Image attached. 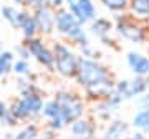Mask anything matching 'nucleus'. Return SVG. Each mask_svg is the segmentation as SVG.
Listing matches in <instances>:
<instances>
[{
    "mask_svg": "<svg viewBox=\"0 0 149 139\" xmlns=\"http://www.w3.org/2000/svg\"><path fill=\"white\" fill-rule=\"evenodd\" d=\"M126 65L134 76H148L149 75V56L139 51H128L126 53Z\"/></svg>",
    "mask_w": 149,
    "mask_h": 139,
    "instance_id": "nucleus-11",
    "label": "nucleus"
},
{
    "mask_svg": "<svg viewBox=\"0 0 149 139\" xmlns=\"http://www.w3.org/2000/svg\"><path fill=\"white\" fill-rule=\"evenodd\" d=\"M23 43L27 45L28 51H30V56H32L40 66H43L47 71L55 73L53 50H52V45H48L45 38L40 37V35H37V37H33V38L23 40Z\"/></svg>",
    "mask_w": 149,
    "mask_h": 139,
    "instance_id": "nucleus-7",
    "label": "nucleus"
},
{
    "mask_svg": "<svg viewBox=\"0 0 149 139\" xmlns=\"http://www.w3.org/2000/svg\"><path fill=\"white\" fill-rule=\"evenodd\" d=\"M15 53H17V56H18L20 60H30V51H28V48H27L25 43H20V45L17 47Z\"/></svg>",
    "mask_w": 149,
    "mask_h": 139,
    "instance_id": "nucleus-30",
    "label": "nucleus"
},
{
    "mask_svg": "<svg viewBox=\"0 0 149 139\" xmlns=\"http://www.w3.org/2000/svg\"><path fill=\"white\" fill-rule=\"evenodd\" d=\"M113 30H114V23L108 17H96L93 22H90V33L98 40L109 37Z\"/></svg>",
    "mask_w": 149,
    "mask_h": 139,
    "instance_id": "nucleus-14",
    "label": "nucleus"
},
{
    "mask_svg": "<svg viewBox=\"0 0 149 139\" xmlns=\"http://www.w3.org/2000/svg\"><path fill=\"white\" fill-rule=\"evenodd\" d=\"M52 50L55 58V73L65 80H73L78 70L80 53H76L71 45L65 40H53Z\"/></svg>",
    "mask_w": 149,
    "mask_h": 139,
    "instance_id": "nucleus-5",
    "label": "nucleus"
},
{
    "mask_svg": "<svg viewBox=\"0 0 149 139\" xmlns=\"http://www.w3.org/2000/svg\"><path fill=\"white\" fill-rule=\"evenodd\" d=\"M104 103H106L108 108H109V109H111V113L114 114V113H116L118 109L121 108L123 103H124V98H123L121 95H118L116 91H113L111 95H109V96H108L106 99H104Z\"/></svg>",
    "mask_w": 149,
    "mask_h": 139,
    "instance_id": "nucleus-27",
    "label": "nucleus"
},
{
    "mask_svg": "<svg viewBox=\"0 0 149 139\" xmlns=\"http://www.w3.org/2000/svg\"><path fill=\"white\" fill-rule=\"evenodd\" d=\"M53 99L60 106L61 118H63L66 128L71 123H74L76 119H80L88 114V103L83 98V95L78 93V91L63 88V90H58L55 93Z\"/></svg>",
    "mask_w": 149,
    "mask_h": 139,
    "instance_id": "nucleus-4",
    "label": "nucleus"
},
{
    "mask_svg": "<svg viewBox=\"0 0 149 139\" xmlns=\"http://www.w3.org/2000/svg\"><path fill=\"white\" fill-rule=\"evenodd\" d=\"M33 18L37 23L38 35L43 38L52 37L55 33V10L52 7H45V8H38L33 10Z\"/></svg>",
    "mask_w": 149,
    "mask_h": 139,
    "instance_id": "nucleus-9",
    "label": "nucleus"
},
{
    "mask_svg": "<svg viewBox=\"0 0 149 139\" xmlns=\"http://www.w3.org/2000/svg\"><path fill=\"white\" fill-rule=\"evenodd\" d=\"M80 56H83V58H91V60H98V61H101V58H103L101 51L95 50L93 47H91V45L80 48Z\"/></svg>",
    "mask_w": 149,
    "mask_h": 139,
    "instance_id": "nucleus-28",
    "label": "nucleus"
},
{
    "mask_svg": "<svg viewBox=\"0 0 149 139\" xmlns=\"http://www.w3.org/2000/svg\"><path fill=\"white\" fill-rule=\"evenodd\" d=\"M129 123L123 121V119H111L106 124V128L103 131V136H100L101 139H126V136L129 134Z\"/></svg>",
    "mask_w": 149,
    "mask_h": 139,
    "instance_id": "nucleus-13",
    "label": "nucleus"
},
{
    "mask_svg": "<svg viewBox=\"0 0 149 139\" xmlns=\"http://www.w3.org/2000/svg\"><path fill=\"white\" fill-rule=\"evenodd\" d=\"M13 3H17V5H20V7H23V0H12Z\"/></svg>",
    "mask_w": 149,
    "mask_h": 139,
    "instance_id": "nucleus-35",
    "label": "nucleus"
},
{
    "mask_svg": "<svg viewBox=\"0 0 149 139\" xmlns=\"http://www.w3.org/2000/svg\"><path fill=\"white\" fill-rule=\"evenodd\" d=\"M93 139H101V138H100V136H96V138H93Z\"/></svg>",
    "mask_w": 149,
    "mask_h": 139,
    "instance_id": "nucleus-39",
    "label": "nucleus"
},
{
    "mask_svg": "<svg viewBox=\"0 0 149 139\" xmlns=\"http://www.w3.org/2000/svg\"><path fill=\"white\" fill-rule=\"evenodd\" d=\"M109 78H114V75L109 70V66H106L103 61L80 56L78 70H76V75L73 78V81L76 83L78 88L86 90V88H91V86L103 83Z\"/></svg>",
    "mask_w": 149,
    "mask_h": 139,
    "instance_id": "nucleus-3",
    "label": "nucleus"
},
{
    "mask_svg": "<svg viewBox=\"0 0 149 139\" xmlns=\"http://www.w3.org/2000/svg\"><path fill=\"white\" fill-rule=\"evenodd\" d=\"M101 3L108 12L111 13H124L128 12V7H129V0H100Z\"/></svg>",
    "mask_w": 149,
    "mask_h": 139,
    "instance_id": "nucleus-25",
    "label": "nucleus"
},
{
    "mask_svg": "<svg viewBox=\"0 0 149 139\" xmlns=\"http://www.w3.org/2000/svg\"><path fill=\"white\" fill-rule=\"evenodd\" d=\"M146 83H148V91H149V75L146 76Z\"/></svg>",
    "mask_w": 149,
    "mask_h": 139,
    "instance_id": "nucleus-37",
    "label": "nucleus"
},
{
    "mask_svg": "<svg viewBox=\"0 0 149 139\" xmlns=\"http://www.w3.org/2000/svg\"><path fill=\"white\" fill-rule=\"evenodd\" d=\"M70 129V139H93L96 138V129L98 124L90 114L76 119L74 123L68 126Z\"/></svg>",
    "mask_w": 149,
    "mask_h": 139,
    "instance_id": "nucleus-8",
    "label": "nucleus"
},
{
    "mask_svg": "<svg viewBox=\"0 0 149 139\" xmlns=\"http://www.w3.org/2000/svg\"><path fill=\"white\" fill-rule=\"evenodd\" d=\"M83 27L85 25H81L76 20V17L73 13H70L66 8L55 10V32L70 45H74L78 48L91 45L90 35Z\"/></svg>",
    "mask_w": 149,
    "mask_h": 139,
    "instance_id": "nucleus-2",
    "label": "nucleus"
},
{
    "mask_svg": "<svg viewBox=\"0 0 149 139\" xmlns=\"http://www.w3.org/2000/svg\"><path fill=\"white\" fill-rule=\"evenodd\" d=\"M148 91V83H146V76H134L133 80H129V88L128 95H126V101L134 99V98L143 96Z\"/></svg>",
    "mask_w": 149,
    "mask_h": 139,
    "instance_id": "nucleus-17",
    "label": "nucleus"
},
{
    "mask_svg": "<svg viewBox=\"0 0 149 139\" xmlns=\"http://www.w3.org/2000/svg\"><path fill=\"white\" fill-rule=\"evenodd\" d=\"M43 104H45L43 90L37 83H32V86L25 93H22L17 99H13L8 106L12 114L20 123H40Z\"/></svg>",
    "mask_w": 149,
    "mask_h": 139,
    "instance_id": "nucleus-1",
    "label": "nucleus"
},
{
    "mask_svg": "<svg viewBox=\"0 0 149 139\" xmlns=\"http://www.w3.org/2000/svg\"><path fill=\"white\" fill-rule=\"evenodd\" d=\"M50 7H52L53 10L65 8V0H50Z\"/></svg>",
    "mask_w": 149,
    "mask_h": 139,
    "instance_id": "nucleus-33",
    "label": "nucleus"
},
{
    "mask_svg": "<svg viewBox=\"0 0 149 139\" xmlns=\"http://www.w3.org/2000/svg\"><path fill=\"white\" fill-rule=\"evenodd\" d=\"M128 13L143 23H149V0H129Z\"/></svg>",
    "mask_w": 149,
    "mask_h": 139,
    "instance_id": "nucleus-15",
    "label": "nucleus"
},
{
    "mask_svg": "<svg viewBox=\"0 0 149 139\" xmlns=\"http://www.w3.org/2000/svg\"><path fill=\"white\" fill-rule=\"evenodd\" d=\"M100 42H101L103 45H106V47H109V48L119 50V47H118V45H116L118 42H116V40H113V38H111V35H109V37H104V38H101Z\"/></svg>",
    "mask_w": 149,
    "mask_h": 139,
    "instance_id": "nucleus-32",
    "label": "nucleus"
},
{
    "mask_svg": "<svg viewBox=\"0 0 149 139\" xmlns=\"http://www.w3.org/2000/svg\"><path fill=\"white\" fill-rule=\"evenodd\" d=\"M38 139H58V133H55V131H52V129H42L40 131V136H38Z\"/></svg>",
    "mask_w": 149,
    "mask_h": 139,
    "instance_id": "nucleus-31",
    "label": "nucleus"
},
{
    "mask_svg": "<svg viewBox=\"0 0 149 139\" xmlns=\"http://www.w3.org/2000/svg\"><path fill=\"white\" fill-rule=\"evenodd\" d=\"M42 118L45 119V121H52V119H63V118H61L60 106L56 104V101H55L53 98L45 101L43 109H42Z\"/></svg>",
    "mask_w": 149,
    "mask_h": 139,
    "instance_id": "nucleus-22",
    "label": "nucleus"
},
{
    "mask_svg": "<svg viewBox=\"0 0 149 139\" xmlns=\"http://www.w3.org/2000/svg\"><path fill=\"white\" fill-rule=\"evenodd\" d=\"M131 126L138 131H143L144 134H149V109H138L133 116Z\"/></svg>",
    "mask_w": 149,
    "mask_h": 139,
    "instance_id": "nucleus-19",
    "label": "nucleus"
},
{
    "mask_svg": "<svg viewBox=\"0 0 149 139\" xmlns=\"http://www.w3.org/2000/svg\"><path fill=\"white\" fill-rule=\"evenodd\" d=\"M78 2V7H80V12L83 18L86 20V23L93 22L98 15V10H96V5H95V0H76Z\"/></svg>",
    "mask_w": 149,
    "mask_h": 139,
    "instance_id": "nucleus-23",
    "label": "nucleus"
},
{
    "mask_svg": "<svg viewBox=\"0 0 149 139\" xmlns=\"http://www.w3.org/2000/svg\"><path fill=\"white\" fill-rule=\"evenodd\" d=\"M12 73L17 76H28L32 73V66L28 63V60H20L15 58L13 61V68H12Z\"/></svg>",
    "mask_w": 149,
    "mask_h": 139,
    "instance_id": "nucleus-26",
    "label": "nucleus"
},
{
    "mask_svg": "<svg viewBox=\"0 0 149 139\" xmlns=\"http://www.w3.org/2000/svg\"><path fill=\"white\" fill-rule=\"evenodd\" d=\"M91 109H88L90 111V116L95 121H100V123H109L113 119V113L111 109L108 108V104L104 101H98V103H93V104H90Z\"/></svg>",
    "mask_w": 149,
    "mask_h": 139,
    "instance_id": "nucleus-16",
    "label": "nucleus"
},
{
    "mask_svg": "<svg viewBox=\"0 0 149 139\" xmlns=\"http://www.w3.org/2000/svg\"><path fill=\"white\" fill-rule=\"evenodd\" d=\"M2 50H3V47H2V42H0V51H2Z\"/></svg>",
    "mask_w": 149,
    "mask_h": 139,
    "instance_id": "nucleus-38",
    "label": "nucleus"
},
{
    "mask_svg": "<svg viewBox=\"0 0 149 139\" xmlns=\"http://www.w3.org/2000/svg\"><path fill=\"white\" fill-rule=\"evenodd\" d=\"M0 124L2 126H7V128H17L20 124V121L12 114L10 106L3 99H0Z\"/></svg>",
    "mask_w": 149,
    "mask_h": 139,
    "instance_id": "nucleus-20",
    "label": "nucleus"
},
{
    "mask_svg": "<svg viewBox=\"0 0 149 139\" xmlns=\"http://www.w3.org/2000/svg\"><path fill=\"white\" fill-rule=\"evenodd\" d=\"M17 25H18V30L22 32V35H23V40H28V38H33L38 35V28L37 23H35V18H33V13L28 8L18 10Z\"/></svg>",
    "mask_w": 149,
    "mask_h": 139,
    "instance_id": "nucleus-12",
    "label": "nucleus"
},
{
    "mask_svg": "<svg viewBox=\"0 0 149 139\" xmlns=\"http://www.w3.org/2000/svg\"><path fill=\"white\" fill-rule=\"evenodd\" d=\"M45 7H50V0H23V8H28L32 12Z\"/></svg>",
    "mask_w": 149,
    "mask_h": 139,
    "instance_id": "nucleus-29",
    "label": "nucleus"
},
{
    "mask_svg": "<svg viewBox=\"0 0 149 139\" xmlns=\"http://www.w3.org/2000/svg\"><path fill=\"white\" fill-rule=\"evenodd\" d=\"M126 139H146V134L143 133V131H134V133H131V134H128L126 136Z\"/></svg>",
    "mask_w": 149,
    "mask_h": 139,
    "instance_id": "nucleus-34",
    "label": "nucleus"
},
{
    "mask_svg": "<svg viewBox=\"0 0 149 139\" xmlns=\"http://www.w3.org/2000/svg\"><path fill=\"white\" fill-rule=\"evenodd\" d=\"M113 23H114V32L123 40H128L136 45H143L149 40V23H143L133 18L128 12L116 13Z\"/></svg>",
    "mask_w": 149,
    "mask_h": 139,
    "instance_id": "nucleus-6",
    "label": "nucleus"
},
{
    "mask_svg": "<svg viewBox=\"0 0 149 139\" xmlns=\"http://www.w3.org/2000/svg\"><path fill=\"white\" fill-rule=\"evenodd\" d=\"M114 85H116V78H109V80L103 81V83H98V85L91 86V88L83 90V98L86 99L88 104H93V103H98V101H104L113 91H114Z\"/></svg>",
    "mask_w": 149,
    "mask_h": 139,
    "instance_id": "nucleus-10",
    "label": "nucleus"
},
{
    "mask_svg": "<svg viewBox=\"0 0 149 139\" xmlns=\"http://www.w3.org/2000/svg\"><path fill=\"white\" fill-rule=\"evenodd\" d=\"M0 15H2V18H3V20H5L12 28L18 30V25H17V18H18V10H17V7L8 5V3L2 5V7H0Z\"/></svg>",
    "mask_w": 149,
    "mask_h": 139,
    "instance_id": "nucleus-24",
    "label": "nucleus"
},
{
    "mask_svg": "<svg viewBox=\"0 0 149 139\" xmlns=\"http://www.w3.org/2000/svg\"><path fill=\"white\" fill-rule=\"evenodd\" d=\"M13 136H15V134H12V133H7V134H5V139H13Z\"/></svg>",
    "mask_w": 149,
    "mask_h": 139,
    "instance_id": "nucleus-36",
    "label": "nucleus"
},
{
    "mask_svg": "<svg viewBox=\"0 0 149 139\" xmlns=\"http://www.w3.org/2000/svg\"><path fill=\"white\" fill-rule=\"evenodd\" d=\"M15 61V53L10 50H2L0 51V78H5L12 73Z\"/></svg>",
    "mask_w": 149,
    "mask_h": 139,
    "instance_id": "nucleus-18",
    "label": "nucleus"
},
{
    "mask_svg": "<svg viewBox=\"0 0 149 139\" xmlns=\"http://www.w3.org/2000/svg\"><path fill=\"white\" fill-rule=\"evenodd\" d=\"M42 131V126L38 123H27L22 129H18L13 139H38Z\"/></svg>",
    "mask_w": 149,
    "mask_h": 139,
    "instance_id": "nucleus-21",
    "label": "nucleus"
}]
</instances>
